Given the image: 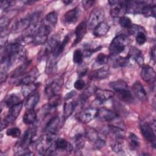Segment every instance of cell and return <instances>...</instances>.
I'll return each mask as SVG.
<instances>
[{"instance_id":"obj_1","label":"cell","mask_w":156,"mask_h":156,"mask_svg":"<svg viewBox=\"0 0 156 156\" xmlns=\"http://www.w3.org/2000/svg\"><path fill=\"white\" fill-rule=\"evenodd\" d=\"M127 44V38L124 34L116 35L109 46V52L112 56H116L122 52Z\"/></svg>"},{"instance_id":"obj_2","label":"cell","mask_w":156,"mask_h":156,"mask_svg":"<svg viewBox=\"0 0 156 156\" xmlns=\"http://www.w3.org/2000/svg\"><path fill=\"white\" fill-rule=\"evenodd\" d=\"M53 29L41 22L38 29L33 35L32 43L35 45L45 44L48 38V35Z\"/></svg>"},{"instance_id":"obj_3","label":"cell","mask_w":156,"mask_h":156,"mask_svg":"<svg viewBox=\"0 0 156 156\" xmlns=\"http://www.w3.org/2000/svg\"><path fill=\"white\" fill-rule=\"evenodd\" d=\"M155 121L152 124H150L147 122H142L140 124L141 132L149 143H150L153 147H155Z\"/></svg>"},{"instance_id":"obj_4","label":"cell","mask_w":156,"mask_h":156,"mask_svg":"<svg viewBox=\"0 0 156 156\" xmlns=\"http://www.w3.org/2000/svg\"><path fill=\"white\" fill-rule=\"evenodd\" d=\"M23 103L21 102L19 104L10 108L9 113L2 121L1 124V130H2L4 129L7 127L10 124L12 123L15 121L17 117L19 116L21 110L22 109Z\"/></svg>"},{"instance_id":"obj_5","label":"cell","mask_w":156,"mask_h":156,"mask_svg":"<svg viewBox=\"0 0 156 156\" xmlns=\"http://www.w3.org/2000/svg\"><path fill=\"white\" fill-rule=\"evenodd\" d=\"M85 135L87 139L93 143V146L96 149H101L105 144V140L102 138L93 128L90 127H87L85 131Z\"/></svg>"},{"instance_id":"obj_6","label":"cell","mask_w":156,"mask_h":156,"mask_svg":"<svg viewBox=\"0 0 156 156\" xmlns=\"http://www.w3.org/2000/svg\"><path fill=\"white\" fill-rule=\"evenodd\" d=\"M104 12L100 8L94 9L90 13V16L87 23V28L92 29L95 28L98 25L103 22L104 19Z\"/></svg>"},{"instance_id":"obj_7","label":"cell","mask_w":156,"mask_h":156,"mask_svg":"<svg viewBox=\"0 0 156 156\" xmlns=\"http://www.w3.org/2000/svg\"><path fill=\"white\" fill-rule=\"evenodd\" d=\"M108 3L112 7L110 15L113 17H121L127 13L126 1H109Z\"/></svg>"},{"instance_id":"obj_8","label":"cell","mask_w":156,"mask_h":156,"mask_svg":"<svg viewBox=\"0 0 156 156\" xmlns=\"http://www.w3.org/2000/svg\"><path fill=\"white\" fill-rule=\"evenodd\" d=\"M37 130L35 128L33 127L27 129L24 133L21 140L18 141L15 146L23 148H28V147L34 142Z\"/></svg>"},{"instance_id":"obj_9","label":"cell","mask_w":156,"mask_h":156,"mask_svg":"<svg viewBox=\"0 0 156 156\" xmlns=\"http://www.w3.org/2000/svg\"><path fill=\"white\" fill-rule=\"evenodd\" d=\"M98 109L95 107H88L83 110L77 115V119L82 123H88L97 117Z\"/></svg>"},{"instance_id":"obj_10","label":"cell","mask_w":156,"mask_h":156,"mask_svg":"<svg viewBox=\"0 0 156 156\" xmlns=\"http://www.w3.org/2000/svg\"><path fill=\"white\" fill-rule=\"evenodd\" d=\"M60 118L58 116L52 117L47 123L45 127L46 133L57 136V132L60 126Z\"/></svg>"},{"instance_id":"obj_11","label":"cell","mask_w":156,"mask_h":156,"mask_svg":"<svg viewBox=\"0 0 156 156\" xmlns=\"http://www.w3.org/2000/svg\"><path fill=\"white\" fill-rule=\"evenodd\" d=\"M97 117L101 120L110 122L117 118V114L110 109L102 107L98 109Z\"/></svg>"},{"instance_id":"obj_12","label":"cell","mask_w":156,"mask_h":156,"mask_svg":"<svg viewBox=\"0 0 156 156\" xmlns=\"http://www.w3.org/2000/svg\"><path fill=\"white\" fill-rule=\"evenodd\" d=\"M141 77L146 82L152 83L155 80V72L153 68L149 65H144L141 71Z\"/></svg>"},{"instance_id":"obj_13","label":"cell","mask_w":156,"mask_h":156,"mask_svg":"<svg viewBox=\"0 0 156 156\" xmlns=\"http://www.w3.org/2000/svg\"><path fill=\"white\" fill-rule=\"evenodd\" d=\"M31 24V15L21 18L16 21L13 26L12 29L15 32H21L29 28Z\"/></svg>"},{"instance_id":"obj_14","label":"cell","mask_w":156,"mask_h":156,"mask_svg":"<svg viewBox=\"0 0 156 156\" xmlns=\"http://www.w3.org/2000/svg\"><path fill=\"white\" fill-rule=\"evenodd\" d=\"M80 15V10L79 7H75L66 12L64 15V21L66 24L75 23Z\"/></svg>"},{"instance_id":"obj_15","label":"cell","mask_w":156,"mask_h":156,"mask_svg":"<svg viewBox=\"0 0 156 156\" xmlns=\"http://www.w3.org/2000/svg\"><path fill=\"white\" fill-rule=\"evenodd\" d=\"M94 94L96 99L101 103H103L114 96V93L113 91L108 90H104L101 88H96Z\"/></svg>"},{"instance_id":"obj_16","label":"cell","mask_w":156,"mask_h":156,"mask_svg":"<svg viewBox=\"0 0 156 156\" xmlns=\"http://www.w3.org/2000/svg\"><path fill=\"white\" fill-rule=\"evenodd\" d=\"M87 30V25L85 21H82L76 27L75 29L76 38L74 41V46L78 44L86 34Z\"/></svg>"},{"instance_id":"obj_17","label":"cell","mask_w":156,"mask_h":156,"mask_svg":"<svg viewBox=\"0 0 156 156\" xmlns=\"http://www.w3.org/2000/svg\"><path fill=\"white\" fill-rule=\"evenodd\" d=\"M38 75V71L36 68H33L27 74H24L22 78L18 81L19 85H26L35 82L37 77Z\"/></svg>"},{"instance_id":"obj_18","label":"cell","mask_w":156,"mask_h":156,"mask_svg":"<svg viewBox=\"0 0 156 156\" xmlns=\"http://www.w3.org/2000/svg\"><path fill=\"white\" fill-rule=\"evenodd\" d=\"M110 71L105 68H101L93 71L90 75V77L93 80H101L108 77Z\"/></svg>"},{"instance_id":"obj_19","label":"cell","mask_w":156,"mask_h":156,"mask_svg":"<svg viewBox=\"0 0 156 156\" xmlns=\"http://www.w3.org/2000/svg\"><path fill=\"white\" fill-rule=\"evenodd\" d=\"M132 90L135 96L140 100H145L147 98L146 91L143 85L138 81L135 82L132 85Z\"/></svg>"},{"instance_id":"obj_20","label":"cell","mask_w":156,"mask_h":156,"mask_svg":"<svg viewBox=\"0 0 156 156\" xmlns=\"http://www.w3.org/2000/svg\"><path fill=\"white\" fill-rule=\"evenodd\" d=\"M127 57L129 60L132 59L135 61L138 65H143L144 62L143 56L141 51L136 48H131L129 52V55Z\"/></svg>"},{"instance_id":"obj_21","label":"cell","mask_w":156,"mask_h":156,"mask_svg":"<svg viewBox=\"0 0 156 156\" xmlns=\"http://www.w3.org/2000/svg\"><path fill=\"white\" fill-rule=\"evenodd\" d=\"M60 89V85L59 83L57 82H53L48 84L45 88V94L48 99L51 97L58 94V93Z\"/></svg>"},{"instance_id":"obj_22","label":"cell","mask_w":156,"mask_h":156,"mask_svg":"<svg viewBox=\"0 0 156 156\" xmlns=\"http://www.w3.org/2000/svg\"><path fill=\"white\" fill-rule=\"evenodd\" d=\"M40 100V94L37 91L27 97L25 107L27 110H32L36 106Z\"/></svg>"},{"instance_id":"obj_23","label":"cell","mask_w":156,"mask_h":156,"mask_svg":"<svg viewBox=\"0 0 156 156\" xmlns=\"http://www.w3.org/2000/svg\"><path fill=\"white\" fill-rule=\"evenodd\" d=\"M57 152L58 151H70L71 146L69 143L64 138H57L54 143Z\"/></svg>"},{"instance_id":"obj_24","label":"cell","mask_w":156,"mask_h":156,"mask_svg":"<svg viewBox=\"0 0 156 156\" xmlns=\"http://www.w3.org/2000/svg\"><path fill=\"white\" fill-rule=\"evenodd\" d=\"M109 29V25L105 22H102L93 29V35L96 37L104 36L108 33Z\"/></svg>"},{"instance_id":"obj_25","label":"cell","mask_w":156,"mask_h":156,"mask_svg":"<svg viewBox=\"0 0 156 156\" xmlns=\"http://www.w3.org/2000/svg\"><path fill=\"white\" fill-rule=\"evenodd\" d=\"M59 39L56 36H53L46 43V46L44 48V53L45 54H49L52 53L56 46L59 43Z\"/></svg>"},{"instance_id":"obj_26","label":"cell","mask_w":156,"mask_h":156,"mask_svg":"<svg viewBox=\"0 0 156 156\" xmlns=\"http://www.w3.org/2000/svg\"><path fill=\"white\" fill-rule=\"evenodd\" d=\"M108 130L116 140H122L125 136L124 130L119 126L110 125L108 126Z\"/></svg>"},{"instance_id":"obj_27","label":"cell","mask_w":156,"mask_h":156,"mask_svg":"<svg viewBox=\"0 0 156 156\" xmlns=\"http://www.w3.org/2000/svg\"><path fill=\"white\" fill-rule=\"evenodd\" d=\"M40 84L37 83H31L23 85L21 88V93L24 97H28L31 94L36 91V90L39 87Z\"/></svg>"},{"instance_id":"obj_28","label":"cell","mask_w":156,"mask_h":156,"mask_svg":"<svg viewBox=\"0 0 156 156\" xmlns=\"http://www.w3.org/2000/svg\"><path fill=\"white\" fill-rule=\"evenodd\" d=\"M69 36L68 35H66L64 39L61 42L58 43V44H57V46H56V48H55V49L52 52V55L54 58L58 57L62 53L66 45L69 42Z\"/></svg>"},{"instance_id":"obj_29","label":"cell","mask_w":156,"mask_h":156,"mask_svg":"<svg viewBox=\"0 0 156 156\" xmlns=\"http://www.w3.org/2000/svg\"><path fill=\"white\" fill-rule=\"evenodd\" d=\"M37 117V113L34 109L27 110V111L23 115V121L27 125L32 124L35 122Z\"/></svg>"},{"instance_id":"obj_30","label":"cell","mask_w":156,"mask_h":156,"mask_svg":"<svg viewBox=\"0 0 156 156\" xmlns=\"http://www.w3.org/2000/svg\"><path fill=\"white\" fill-rule=\"evenodd\" d=\"M44 24L54 29L57 22V15L55 12L49 13L42 21Z\"/></svg>"},{"instance_id":"obj_31","label":"cell","mask_w":156,"mask_h":156,"mask_svg":"<svg viewBox=\"0 0 156 156\" xmlns=\"http://www.w3.org/2000/svg\"><path fill=\"white\" fill-rule=\"evenodd\" d=\"M68 101V100H67ZM77 105L76 102L73 101H67L64 104L63 106V118L65 119L69 118L73 113Z\"/></svg>"},{"instance_id":"obj_32","label":"cell","mask_w":156,"mask_h":156,"mask_svg":"<svg viewBox=\"0 0 156 156\" xmlns=\"http://www.w3.org/2000/svg\"><path fill=\"white\" fill-rule=\"evenodd\" d=\"M30 64V61H27L24 62L23 64L20 65L18 68H17L13 71V74H12V78L13 79H18V77H21V76H24L26 73V70L27 69V67Z\"/></svg>"},{"instance_id":"obj_33","label":"cell","mask_w":156,"mask_h":156,"mask_svg":"<svg viewBox=\"0 0 156 156\" xmlns=\"http://www.w3.org/2000/svg\"><path fill=\"white\" fill-rule=\"evenodd\" d=\"M141 13L143 14L146 17L155 16V5L147 4V2L143 7Z\"/></svg>"},{"instance_id":"obj_34","label":"cell","mask_w":156,"mask_h":156,"mask_svg":"<svg viewBox=\"0 0 156 156\" xmlns=\"http://www.w3.org/2000/svg\"><path fill=\"white\" fill-rule=\"evenodd\" d=\"M21 102L20 98L15 94H11L4 99V104L6 107L10 108Z\"/></svg>"},{"instance_id":"obj_35","label":"cell","mask_w":156,"mask_h":156,"mask_svg":"<svg viewBox=\"0 0 156 156\" xmlns=\"http://www.w3.org/2000/svg\"><path fill=\"white\" fill-rule=\"evenodd\" d=\"M116 93L118 98L125 102H131L133 99L131 92L129 89L122 90Z\"/></svg>"},{"instance_id":"obj_36","label":"cell","mask_w":156,"mask_h":156,"mask_svg":"<svg viewBox=\"0 0 156 156\" xmlns=\"http://www.w3.org/2000/svg\"><path fill=\"white\" fill-rule=\"evenodd\" d=\"M110 86L116 91H119L122 90L128 89V85L126 82L122 80H118L110 83Z\"/></svg>"},{"instance_id":"obj_37","label":"cell","mask_w":156,"mask_h":156,"mask_svg":"<svg viewBox=\"0 0 156 156\" xmlns=\"http://www.w3.org/2000/svg\"><path fill=\"white\" fill-rule=\"evenodd\" d=\"M129 146L132 149H136L140 146V141L138 136L133 133H130L129 136Z\"/></svg>"},{"instance_id":"obj_38","label":"cell","mask_w":156,"mask_h":156,"mask_svg":"<svg viewBox=\"0 0 156 156\" xmlns=\"http://www.w3.org/2000/svg\"><path fill=\"white\" fill-rule=\"evenodd\" d=\"M119 23L122 27L125 29H129L133 25L131 20L129 17L125 16H123L119 18Z\"/></svg>"},{"instance_id":"obj_39","label":"cell","mask_w":156,"mask_h":156,"mask_svg":"<svg viewBox=\"0 0 156 156\" xmlns=\"http://www.w3.org/2000/svg\"><path fill=\"white\" fill-rule=\"evenodd\" d=\"M130 60L129 58L127 57H117L115 61H114V65L115 66H120V67H124L128 65L129 63Z\"/></svg>"},{"instance_id":"obj_40","label":"cell","mask_w":156,"mask_h":156,"mask_svg":"<svg viewBox=\"0 0 156 156\" xmlns=\"http://www.w3.org/2000/svg\"><path fill=\"white\" fill-rule=\"evenodd\" d=\"M83 53L80 49H76L74 51L73 56V62L78 65H80L83 62Z\"/></svg>"},{"instance_id":"obj_41","label":"cell","mask_w":156,"mask_h":156,"mask_svg":"<svg viewBox=\"0 0 156 156\" xmlns=\"http://www.w3.org/2000/svg\"><path fill=\"white\" fill-rule=\"evenodd\" d=\"M60 102H61L60 96L58 94H56L49 99L48 104L53 108H55L60 104Z\"/></svg>"},{"instance_id":"obj_42","label":"cell","mask_w":156,"mask_h":156,"mask_svg":"<svg viewBox=\"0 0 156 156\" xmlns=\"http://www.w3.org/2000/svg\"><path fill=\"white\" fill-rule=\"evenodd\" d=\"M74 142L76 144V147L78 149H82L85 146V138L84 136L82 135V134H77L75 136L74 138Z\"/></svg>"},{"instance_id":"obj_43","label":"cell","mask_w":156,"mask_h":156,"mask_svg":"<svg viewBox=\"0 0 156 156\" xmlns=\"http://www.w3.org/2000/svg\"><path fill=\"white\" fill-rule=\"evenodd\" d=\"M108 61V57L104 53H100L96 57L95 62L98 65H103L106 64Z\"/></svg>"},{"instance_id":"obj_44","label":"cell","mask_w":156,"mask_h":156,"mask_svg":"<svg viewBox=\"0 0 156 156\" xmlns=\"http://www.w3.org/2000/svg\"><path fill=\"white\" fill-rule=\"evenodd\" d=\"M135 38H136V43L140 45L144 44L147 40L146 34H144V32L143 31H141V32L136 33Z\"/></svg>"},{"instance_id":"obj_45","label":"cell","mask_w":156,"mask_h":156,"mask_svg":"<svg viewBox=\"0 0 156 156\" xmlns=\"http://www.w3.org/2000/svg\"><path fill=\"white\" fill-rule=\"evenodd\" d=\"M6 134L13 138H18L21 135V130L18 127H12L7 130Z\"/></svg>"},{"instance_id":"obj_46","label":"cell","mask_w":156,"mask_h":156,"mask_svg":"<svg viewBox=\"0 0 156 156\" xmlns=\"http://www.w3.org/2000/svg\"><path fill=\"white\" fill-rule=\"evenodd\" d=\"M120 140H116V141L112 146L113 151L116 153H119L124 151L123 144Z\"/></svg>"},{"instance_id":"obj_47","label":"cell","mask_w":156,"mask_h":156,"mask_svg":"<svg viewBox=\"0 0 156 156\" xmlns=\"http://www.w3.org/2000/svg\"><path fill=\"white\" fill-rule=\"evenodd\" d=\"M9 23V18H7L5 16H1V20H0L1 32L5 30V29H6Z\"/></svg>"},{"instance_id":"obj_48","label":"cell","mask_w":156,"mask_h":156,"mask_svg":"<svg viewBox=\"0 0 156 156\" xmlns=\"http://www.w3.org/2000/svg\"><path fill=\"white\" fill-rule=\"evenodd\" d=\"M15 3V2L13 1H1V9L2 10H5L13 5Z\"/></svg>"},{"instance_id":"obj_49","label":"cell","mask_w":156,"mask_h":156,"mask_svg":"<svg viewBox=\"0 0 156 156\" xmlns=\"http://www.w3.org/2000/svg\"><path fill=\"white\" fill-rule=\"evenodd\" d=\"M85 86V81L82 79H78L77 80L74 84V87L76 90H82Z\"/></svg>"},{"instance_id":"obj_50","label":"cell","mask_w":156,"mask_h":156,"mask_svg":"<svg viewBox=\"0 0 156 156\" xmlns=\"http://www.w3.org/2000/svg\"><path fill=\"white\" fill-rule=\"evenodd\" d=\"M94 1H82V5H83V8L86 10L90 8L92 6V5L94 4Z\"/></svg>"},{"instance_id":"obj_51","label":"cell","mask_w":156,"mask_h":156,"mask_svg":"<svg viewBox=\"0 0 156 156\" xmlns=\"http://www.w3.org/2000/svg\"><path fill=\"white\" fill-rule=\"evenodd\" d=\"M87 73V68L85 66H80L78 69V74L79 76L82 77L85 76Z\"/></svg>"},{"instance_id":"obj_52","label":"cell","mask_w":156,"mask_h":156,"mask_svg":"<svg viewBox=\"0 0 156 156\" xmlns=\"http://www.w3.org/2000/svg\"><path fill=\"white\" fill-rule=\"evenodd\" d=\"M76 95V91H71L69 93H68L66 96H65V99L67 100H70L72 98H73Z\"/></svg>"},{"instance_id":"obj_53","label":"cell","mask_w":156,"mask_h":156,"mask_svg":"<svg viewBox=\"0 0 156 156\" xmlns=\"http://www.w3.org/2000/svg\"><path fill=\"white\" fill-rule=\"evenodd\" d=\"M151 59L155 62V47L154 46L151 48Z\"/></svg>"},{"instance_id":"obj_54","label":"cell","mask_w":156,"mask_h":156,"mask_svg":"<svg viewBox=\"0 0 156 156\" xmlns=\"http://www.w3.org/2000/svg\"><path fill=\"white\" fill-rule=\"evenodd\" d=\"M72 2H73L72 1H63V2L64 4H65L66 5H69V4H71Z\"/></svg>"}]
</instances>
